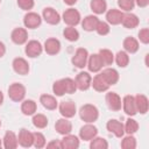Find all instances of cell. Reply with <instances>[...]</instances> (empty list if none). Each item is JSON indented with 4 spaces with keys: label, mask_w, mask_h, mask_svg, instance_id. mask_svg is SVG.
Here are the masks:
<instances>
[{
    "label": "cell",
    "mask_w": 149,
    "mask_h": 149,
    "mask_svg": "<svg viewBox=\"0 0 149 149\" xmlns=\"http://www.w3.org/2000/svg\"><path fill=\"white\" fill-rule=\"evenodd\" d=\"M63 21L68 26H77L80 22V13L74 8H68L63 13Z\"/></svg>",
    "instance_id": "4"
},
{
    "label": "cell",
    "mask_w": 149,
    "mask_h": 149,
    "mask_svg": "<svg viewBox=\"0 0 149 149\" xmlns=\"http://www.w3.org/2000/svg\"><path fill=\"white\" fill-rule=\"evenodd\" d=\"M87 68L91 72H98L102 69L104 64H102V61L99 56V54H93L91 55L88 58H87Z\"/></svg>",
    "instance_id": "16"
},
{
    "label": "cell",
    "mask_w": 149,
    "mask_h": 149,
    "mask_svg": "<svg viewBox=\"0 0 149 149\" xmlns=\"http://www.w3.org/2000/svg\"><path fill=\"white\" fill-rule=\"evenodd\" d=\"M139 17L133 14V13H123V16H122V20H121V23L125 28L127 29H133V28H136L139 26Z\"/></svg>",
    "instance_id": "21"
},
{
    "label": "cell",
    "mask_w": 149,
    "mask_h": 149,
    "mask_svg": "<svg viewBox=\"0 0 149 149\" xmlns=\"http://www.w3.org/2000/svg\"><path fill=\"white\" fill-rule=\"evenodd\" d=\"M100 74L104 77V79L106 80V83H107L109 86L116 84L118 80H119V73H118V71H116L115 69H113V68H106L105 70H102V72H101Z\"/></svg>",
    "instance_id": "22"
},
{
    "label": "cell",
    "mask_w": 149,
    "mask_h": 149,
    "mask_svg": "<svg viewBox=\"0 0 149 149\" xmlns=\"http://www.w3.org/2000/svg\"><path fill=\"white\" fill-rule=\"evenodd\" d=\"M95 31H97L99 35H101V36L107 35V34L109 33V26H108V23L105 22V21H100V20H99V22H98V24H97V27H95Z\"/></svg>",
    "instance_id": "42"
},
{
    "label": "cell",
    "mask_w": 149,
    "mask_h": 149,
    "mask_svg": "<svg viewBox=\"0 0 149 149\" xmlns=\"http://www.w3.org/2000/svg\"><path fill=\"white\" fill-rule=\"evenodd\" d=\"M3 102V94H2V92L0 91V105Z\"/></svg>",
    "instance_id": "50"
},
{
    "label": "cell",
    "mask_w": 149,
    "mask_h": 149,
    "mask_svg": "<svg viewBox=\"0 0 149 149\" xmlns=\"http://www.w3.org/2000/svg\"><path fill=\"white\" fill-rule=\"evenodd\" d=\"M17 5L23 10H30L34 7V0H17Z\"/></svg>",
    "instance_id": "44"
},
{
    "label": "cell",
    "mask_w": 149,
    "mask_h": 149,
    "mask_svg": "<svg viewBox=\"0 0 149 149\" xmlns=\"http://www.w3.org/2000/svg\"><path fill=\"white\" fill-rule=\"evenodd\" d=\"M90 148L91 149H107L108 148V143L105 139L102 137H93L91 140V143H90Z\"/></svg>",
    "instance_id": "38"
},
{
    "label": "cell",
    "mask_w": 149,
    "mask_h": 149,
    "mask_svg": "<svg viewBox=\"0 0 149 149\" xmlns=\"http://www.w3.org/2000/svg\"><path fill=\"white\" fill-rule=\"evenodd\" d=\"M135 3L139 6V7H147L149 5V0H135Z\"/></svg>",
    "instance_id": "47"
},
{
    "label": "cell",
    "mask_w": 149,
    "mask_h": 149,
    "mask_svg": "<svg viewBox=\"0 0 149 149\" xmlns=\"http://www.w3.org/2000/svg\"><path fill=\"white\" fill-rule=\"evenodd\" d=\"M2 144L6 149H15L19 146V141H17V136L13 133V132H6L3 139H2Z\"/></svg>",
    "instance_id": "24"
},
{
    "label": "cell",
    "mask_w": 149,
    "mask_h": 149,
    "mask_svg": "<svg viewBox=\"0 0 149 149\" xmlns=\"http://www.w3.org/2000/svg\"><path fill=\"white\" fill-rule=\"evenodd\" d=\"M0 126H1V120H0Z\"/></svg>",
    "instance_id": "52"
},
{
    "label": "cell",
    "mask_w": 149,
    "mask_h": 149,
    "mask_svg": "<svg viewBox=\"0 0 149 149\" xmlns=\"http://www.w3.org/2000/svg\"><path fill=\"white\" fill-rule=\"evenodd\" d=\"M6 54V47L2 42H0V57H2Z\"/></svg>",
    "instance_id": "48"
},
{
    "label": "cell",
    "mask_w": 149,
    "mask_h": 149,
    "mask_svg": "<svg viewBox=\"0 0 149 149\" xmlns=\"http://www.w3.org/2000/svg\"><path fill=\"white\" fill-rule=\"evenodd\" d=\"M63 136L64 137L61 140L62 148H64V149H77L79 147V139L76 135L66 134V135H63Z\"/></svg>",
    "instance_id": "20"
},
{
    "label": "cell",
    "mask_w": 149,
    "mask_h": 149,
    "mask_svg": "<svg viewBox=\"0 0 149 149\" xmlns=\"http://www.w3.org/2000/svg\"><path fill=\"white\" fill-rule=\"evenodd\" d=\"M33 146L37 149L43 148L45 146V137L42 133H40V132L33 133Z\"/></svg>",
    "instance_id": "39"
},
{
    "label": "cell",
    "mask_w": 149,
    "mask_h": 149,
    "mask_svg": "<svg viewBox=\"0 0 149 149\" xmlns=\"http://www.w3.org/2000/svg\"><path fill=\"white\" fill-rule=\"evenodd\" d=\"M123 127H125V133H127L128 135H133L134 133L137 132V129H139V123H137L136 120L129 118V119H127V121H126V123L123 125Z\"/></svg>",
    "instance_id": "37"
},
{
    "label": "cell",
    "mask_w": 149,
    "mask_h": 149,
    "mask_svg": "<svg viewBox=\"0 0 149 149\" xmlns=\"http://www.w3.org/2000/svg\"><path fill=\"white\" fill-rule=\"evenodd\" d=\"M98 134V129L92 123L84 125L79 130V137L84 141H91L93 137H95Z\"/></svg>",
    "instance_id": "10"
},
{
    "label": "cell",
    "mask_w": 149,
    "mask_h": 149,
    "mask_svg": "<svg viewBox=\"0 0 149 149\" xmlns=\"http://www.w3.org/2000/svg\"><path fill=\"white\" fill-rule=\"evenodd\" d=\"M52 92L55 93V95L57 97H62L65 94V91H64V87H63V83H62V79L59 80H56L52 85Z\"/></svg>",
    "instance_id": "43"
},
{
    "label": "cell",
    "mask_w": 149,
    "mask_h": 149,
    "mask_svg": "<svg viewBox=\"0 0 149 149\" xmlns=\"http://www.w3.org/2000/svg\"><path fill=\"white\" fill-rule=\"evenodd\" d=\"M63 35H64V37H65L68 41H70V42H74V41H77V40L79 38V33H78V30H77L74 27H72V26H68V27L63 30Z\"/></svg>",
    "instance_id": "32"
},
{
    "label": "cell",
    "mask_w": 149,
    "mask_h": 149,
    "mask_svg": "<svg viewBox=\"0 0 149 149\" xmlns=\"http://www.w3.org/2000/svg\"><path fill=\"white\" fill-rule=\"evenodd\" d=\"M139 38L142 43L147 44L149 43V29L148 28H142L140 31H139Z\"/></svg>",
    "instance_id": "45"
},
{
    "label": "cell",
    "mask_w": 149,
    "mask_h": 149,
    "mask_svg": "<svg viewBox=\"0 0 149 149\" xmlns=\"http://www.w3.org/2000/svg\"><path fill=\"white\" fill-rule=\"evenodd\" d=\"M76 86H77V90H80V91H86L88 90V87L91 86V81H92V77L88 72H79L77 76H76Z\"/></svg>",
    "instance_id": "5"
},
{
    "label": "cell",
    "mask_w": 149,
    "mask_h": 149,
    "mask_svg": "<svg viewBox=\"0 0 149 149\" xmlns=\"http://www.w3.org/2000/svg\"><path fill=\"white\" fill-rule=\"evenodd\" d=\"M47 147L48 148H58V149H62V143H61V141L54 140V141H50L49 143H47Z\"/></svg>",
    "instance_id": "46"
},
{
    "label": "cell",
    "mask_w": 149,
    "mask_h": 149,
    "mask_svg": "<svg viewBox=\"0 0 149 149\" xmlns=\"http://www.w3.org/2000/svg\"><path fill=\"white\" fill-rule=\"evenodd\" d=\"M122 16H123V13L119 9H115V8H112L109 9L107 13H106V20L108 23L115 26V24H120L121 23V20H122Z\"/></svg>",
    "instance_id": "25"
},
{
    "label": "cell",
    "mask_w": 149,
    "mask_h": 149,
    "mask_svg": "<svg viewBox=\"0 0 149 149\" xmlns=\"http://www.w3.org/2000/svg\"><path fill=\"white\" fill-rule=\"evenodd\" d=\"M33 125L36 128L43 129V128H45L48 126V118L44 114H41V113L34 114V116H33Z\"/></svg>",
    "instance_id": "34"
},
{
    "label": "cell",
    "mask_w": 149,
    "mask_h": 149,
    "mask_svg": "<svg viewBox=\"0 0 149 149\" xmlns=\"http://www.w3.org/2000/svg\"><path fill=\"white\" fill-rule=\"evenodd\" d=\"M1 146H2V142H1V139H0V148H1Z\"/></svg>",
    "instance_id": "51"
},
{
    "label": "cell",
    "mask_w": 149,
    "mask_h": 149,
    "mask_svg": "<svg viewBox=\"0 0 149 149\" xmlns=\"http://www.w3.org/2000/svg\"><path fill=\"white\" fill-rule=\"evenodd\" d=\"M106 128L109 133H113L116 137H122L125 135V127L123 123H121L120 121L115 120V119H111L107 121L106 123Z\"/></svg>",
    "instance_id": "9"
},
{
    "label": "cell",
    "mask_w": 149,
    "mask_h": 149,
    "mask_svg": "<svg viewBox=\"0 0 149 149\" xmlns=\"http://www.w3.org/2000/svg\"><path fill=\"white\" fill-rule=\"evenodd\" d=\"M17 141H19V144H20L21 147H24V148L31 147V146H33V133H30L28 129L22 128V129L19 132Z\"/></svg>",
    "instance_id": "17"
},
{
    "label": "cell",
    "mask_w": 149,
    "mask_h": 149,
    "mask_svg": "<svg viewBox=\"0 0 149 149\" xmlns=\"http://www.w3.org/2000/svg\"><path fill=\"white\" fill-rule=\"evenodd\" d=\"M99 56H100V58L102 61L104 66L105 65H111L114 62V55L108 49H100L99 50Z\"/></svg>",
    "instance_id": "33"
},
{
    "label": "cell",
    "mask_w": 149,
    "mask_h": 149,
    "mask_svg": "<svg viewBox=\"0 0 149 149\" xmlns=\"http://www.w3.org/2000/svg\"><path fill=\"white\" fill-rule=\"evenodd\" d=\"M91 86H93V88L98 92H105L109 88V85L106 83V80L104 79V77L100 73L94 76V78L91 81Z\"/></svg>",
    "instance_id": "26"
},
{
    "label": "cell",
    "mask_w": 149,
    "mask_h": 149,
    "mask_svg": "<svg viewBox=\"0 0 149 149\" xmlns=\"http://www.w3.org/2000/svg\"><path fill=\"white\" fill-rule=\"evenodd\" d=\"M8 95L13 101H21L26 97V87L20 83H13L8 87Z\"/></svg>",
    "instance_id": "2"
},
{
    "label": "cell",
    "mask_w": 149,
    "mask_h": 149,
    "mask_svg": "<svg viewBox=\"0 0 149 149\" xmlns=\"http://www.w3.org/2000/svg\"><path fill=\"white\" fill-rule=\"evenodd\" d=\"M118 6L125 12H130L135 6V0H118Z\"/></svg>",
    "instance_id": "41"
},
{
    "label": "cell",
    "mask_w": 149,
    "mask_h": 149,
    "mask_svg": "<svg viewBox=\"0 0 149 149\" xmlns=\"http://www.w3.org/2000/svg\"><path fill=\"white\" fill-rule=\"evenodd\" d=\"M42 50H43L42 44H41L38 41H36V40L29 41V42L27 43V45H26V49H24L26 55H27L28 57H30V58L38 57V56L42 54Z\"/></svg>",
    "instance_id": "6"
},
{
    "label": "cell",
    "mask_w": 149,
    "mask_h": 149,
    "mask_svg": "<svg viewBox=\"0 0 149 149\" xmlns=\"http://www.w3.org/2000/svg\"><path fill=\"white\" fill-rule=\"evenodd\" d=\"M36 108H37L36 102L34 100H30V99L24 100L21 105V112L24 115H34L36 112Z\"/></svg>",
    "instance_id": "30"
},
{
    "label": "cell",
    "mask_w": 149,
    "mask_h": 149,
    "mask_svg": "<svg viewBox=\"0 0 149 149\" xmlns=\"http://www.w3.org/2000/svg\"><path fill=\"white\" fill-rule=\"evenodd\" d=\"M44 50L48 55H56L61 50V42L57 38L50 37L44 42Z\"/></svg>",
    "instance_id": "18"
},
{
    "label": "cell",
    "mask_w": 149,
    "mask_h": 149,
    "mask_svg": "<svg viewBox=\"0 0 149 149\" xmlns=\"http://www.w3.org/2000/svg\"><path fill=\"white\" fill-rule=\"evenodd\" d=\"M55 129L57 130L58 134L61 135H66V134H70L71 130H72V123L66 119H59L56 121L55 123Z\"/></svg>",
    "instance_id": "19"
},
{
    "label": "cell",
    "mask_w": 149,
    "mask_h": 149,
    "mask_svg": "<svg viewBox=\"0 0 149 149\" xmlns=\"http://www.w3.org/2000/svg\"><path fill=\"white\" fill-rule=\"evenodd\" d=\"M64 2L66 5H69V6H72V5H74L77 2V0H64Z\"/></svg>",
    "instance_id": "49"
},
{
    "label": "cell",
    "mask_w": 149,
    "mask_h": 149,
    "mask_svg": "<svg viewBox=\"0 0 149 149\" xmlns=\"http://www.w3.org/2000/svg\"><path fill=\"white\" fill-rule=\"evenodd\" d=\"M99 22V19L95 15H87L81 21V27L86 31H93L95 30V27Z\"/></svg>",
    "instance_id": "27"
},
{
    "label": "cell",
    "mask_w": 149,
    "mask_h": 149,
    "mask_svg": "<svg viewBox=\"0 0 149 149\" xmlns=\"http://www.w3.org/2000/svg\"><path fill=\"white\" fill-rule=\"evenodd\" d=\"M106 104H107L108 108L114 111V112L120 111L121 109V105H122L120 95L118 93H115V92H108L106 94Z\"/></svg>",
    "instance_id": "12"
},
{
    "label": "cell",
    "mask_w": 149,
    "mask_h": 149,
    "mask_svg": "<svg viewBox=\"0 0 149 149\" xmlns=\"http://www.w3.org/2000/svg\"><path fill=\"white\" fill-rule=\"evenodd\" d=\"M62 83H63V87H64L65 93L71 94V93H74L77 91V86H76L74 79H72V78H63Z\"/></svg>",
    "instance_id": "36"
},
{
    "label": "cell",
    "mask_w": 149,
    "mask_h": 149,
    "mask_svg": "<svg viewBox=\"0 0 149 149\" xmlns=\"http://www.w3.org/2000/svg\"><path fill=\"white\" fill-rule=\"evenodd\" d=\"M58 109H59V113L62 114V116L66 118V119H70L72 116H74L77 109H76V105L73 101H62L58 106Z\"/></svg>",
    "instance_id": "8"
},
{
    "label": "cell",
    "mask_w": 149,
    "mask_h": 149,
    "mask_svg": "<svg viewBox=\"0 0 149 149\" xmlns=\"http://www.w3.org/2000/svg\"><path fill=\"white\" fill-rule=\"evenodd\" d=\"M122 108L125 111V113L129 116H134L137 111H136V105H135V99L133 95L128 94V95H125L123 99H122Z\"/></svg>",
    "instance_id": "11"
},
{
    "label": "cell",
    "mask_w": 149,
    "mask_h": 149,
    "mask_svg": "<svg viewBox=\"0 0 149 149\" xmlns=\"http://www.w3.org/2000/svg\"><path fill=\"white\" fill-rule=\"evenodd\" d=\"M79 116L80 119L86 123H93L99 118V111L98 108L92 104H85L79 109Z\"/></svg>",
    "instance_id": "1"
},
{
    "label": "cell",
    "mask_w": 149,
    "mask_h": 149,
    "mask_svg": "<svg viewBox=\"0 0 149 149\" xmlns=\"http://www.w3.org/2000/svg\"><path fill=\"white\" fill-rule=\"evenodd\" d=\"M41 22H42L41 16L35 12H28L23 17V24L26 28H29V29L37 28L41 24Z\"/></svg>",
    "instance_id": "7"
},
{
    "label": "cell",
    "mask_w": 149,
    "mask_h": 149,
    "mask_svg": "<svg viewBox=\"0 0 149 149\" xmlns=\"http://www.w3.org/2000/svg\"><path fill=\"white\" fill-rule=\"evenodd\" d=\"M10 38H12V41L15 43V44H23V43H26L27 42V40H28V33H27V30L24 29V28H15L13 31H12V34H10Z\"/></svg>",
    "instance_id": "15"
},
{
    "label": "cell",
    "mask_w": 149,
    "mask_h": 149,
    "mask_svg": "<svg viewBox=\"0 0 149 149\" xmlns=\"http://www.w3.org/2000/svg\"><path fill=\"white\" fill-rule=\"evenodd\" d=\"M135 99V105H136V111L140 112L141 114H146L149 108V101L148 98L144 94H137L134 97Z\"/></svg>",
    "instance_id": "23"
},
{
    "label": "cell",
    "mask_w": 149,
    "mask_h": 149,
    "mask_svg": "<svg viewBox=\"0 0 149 149\" xmlns=\"http://www.w3.org/2000/svg\"><path fill=\"white\" fill-rule=\"evenodd\" d=\"M42 16L44 19V21L49 24H57L61 21V15L58 14V12L51 7H47L43 9Z\"/></svg>",
    "instance_id": "13"
},
{
    "label": "cell",
    "mask_w": 149,
    "mask_h": 149,
    "mask_svg": "<svg viewBox=\"0 0 149 149\" xmlns=\"http://www.w3.org/2000/svg\"><path fill=\"white\" fill-rule=\"evenodd\" d=\"M121 148L123 149H135L136 148V140L133 135L125 136L121 141Z\"/></svg>",
    "instance_id": "40"
},
{
    "label": "cell",
    "mask_w": 149,
    "mask_h": 149,
    "mask_svg": "<svg viewBox=\"0 0 149 149\" xmlns=\"http://www.w3.org/2000/svg\"><path fill=\"white\" fill-rule=\"evenodd\" d=\"M40 102L42 104V106H43L44 108L50 109V111L56 109V107H57V105H58L56 98L52 97V95H50V94H42V95L40 97Z\"/></svg>",
    "instance_id": "29"
},
{
    "label": "cell",
    "mask_w": 149,
    "mask_h": 149,
    "mask_svg": "<svg viewBox=\"0 0 149 149\" xmlns=\"http://www.w3.org/2000/svg\"><path fill=\"white\" fill-rule=\"evenodd\" d=\"M87 58H88V52L85 48H78L73 55V57L71 58L72 64L78 68V69H83L84 66H86L87 63Z\"/></svg>",
    "instance_id": "3"
},
{
    "label": "cell",
    "mask_w": 149,
    "mask_h": 149,
    "mask_svg": "<svg viewBox=\"0 0 149 149\" xmlns=\"http://www.w3.org/2000/svg\"><path fill=\"white\" fill-rule=\"evenodd\" d=\"M0 2H1V0H0Z\"/></svg>",
    "instance_id": "53"
},
{
    "label": "cell",
    "mask_w": 149,
    "mask_h": 149,
    "mask_svg": "<svg viewBox=\"0 0 149 149\" xmlns=\"http://www.w3.org/2000/svg\"><path fill=\"white\" fill-rule=\"evenodd\" d=\"M122 45H123V49H125V51L127 54H135L139 50V42H137V40L134 38V37H130V36L126 37L123 40Z\"/></svg>",
    "instance_id": "28"
},
{
    "label": "cell",
    "mask_w": 149,
    "mask_h": 149,
    "mask_svg": "<svg viewBox=\"0 0 149 149\" xmlns=\"http://www.w3.org/2000/svg\"><path fill=\"white\" fill-rule=\"evenodd\" d=\"M90 7L93 13L95 14H102L107 9V2L105 0H91Z\"/></svg>",
    "instance_id": "31"
},
{
    "label": "cell",
    "mask_w": 149,
    "mask_h": 149,
    "mask_svg": "<svg viewBox=\"0 0 149 149\" xmlns=\"http://www.w3.org/2000/svg\"><path fill=\"white\" fill-rule=\"evenodd\" d=\"M114 61L120 68H126L128 65V63H129V56H128V54L126 51H119L115 55Z\"/></svg>",
    "instance_id": "35"
},
{
    "label": "cell",
    "mask_w": 149,
    "mask_h": 149,
    "mask_svg": "<svg viewBox=\"0 0 149 149\" xmlns=\"http://www.w3.org/2000/svg\"><path fill=\"white\" fill-rule=\"evenodd\" d=\"M13 70L16 72V73H19V74H21V76H24V74H28V72H29V64H28V62L24 59V58H22V57H17V58H15L14 61H13Z\"/></svg>",
    "instance_id": "14"
}]
</instances>
